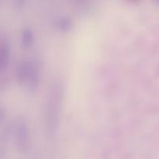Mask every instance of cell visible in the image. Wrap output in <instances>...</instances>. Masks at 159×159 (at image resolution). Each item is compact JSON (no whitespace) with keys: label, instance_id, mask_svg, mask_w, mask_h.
<instances>
[{"label":"cell","instance_id":"6da1fadb","mask_svg":"<svg viewBox=\"0 0 159 159\" xmlns=\"http://www.w3.org/2000/svg\"><path fill=\"white\" fill-rule=\"evenodd\" d=\"M9 54V45L6 43H3L0 46V68L6 67L7 64Z\"/></svg>","mask_w":159,"mask_h":159}]
</instances>
